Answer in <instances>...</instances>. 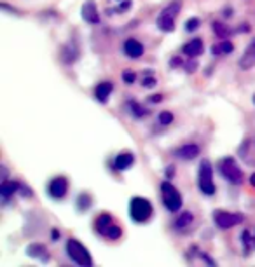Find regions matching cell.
<instances>
[{
	"label": "cell",
	"instance_id": "obj_27",
	"mask_svg": "<svg viewBox=\"0 0 255 267\" xmlns=\"http://www.w3.org/2000/svg\"><path fill=\"white\" fill-rule=\"evenodd\" d=\"M158 119H159V122L163 124V126H168V124L173 122V114L168 110H165V112H161V114L158 115Z\"/></svg>",
	"mask_w": 255,
	"mask_h": 267
},
{
	"label": "cell",
	"instance_id": "obj_37",
	"mask_svg": "<svg viewBox=\"0 0 255 267\" xmlns=\"http://www.w3.org/2000/svg\"><path fill=\"white\" fill-rule=\"evenodd\" d=\"M253 103H255V94H253Z\"/></svg>",
	"mask_w": 255,
	"mask_h": 267
},
{
	"label": "cell",
	"instance_id": "obj_19",
	"mask_svg": "<svg viewBox=\"0 0 255 267\" xmlns=\"http://www.w3.org/2000/svg\"><path fill=\"white\" fill-rule=\"evenodd\" d=\"M21 184H18V182H11V180H4L2 185H0V194H2L4 199H9L11 196H13L14 192L20 189Z\"/></svg>",
	"mask_w": 255,
	"mask_h": 267
},
{
	"label": "cell",
	"instance_id": "obj_7",
	"mask_svg": "<svg viewBox=\"0 0 255 267\" xmlns=\"http://www.w3.org/2000/svg\"><path fill=\"white\" fill-rule=\"evenodd\" d=\"M213 220L220 229H231V227H234V225L241 224L243 215L231 213V211H224V210H217L213 213Z\"/></svg>",
	"mask_w": 255,
	"mask_h": 267
},
{
	"label": "cell",
	"instance_id": "obj_36",
	"mask_svg": "<svg viewBox=\"0 0 255 267\" xmlns=\"http://www.w3.org/2000/svg\"><path fill=\"white\" fill-rule=\"evenodd\" d=\"M250 184H252V185H253V187H255V173L252 175V178H250Z\"/></svg>",
	"mask_w": 255,
	"mask_h": 267
},
{
	"label": "cell",
	"instance_id": "obj_10",
	"mask_svg": "<svg viewBox=\"0 0 255 267\" xmlns=\"http://www.w3.org/2000/svg\"><path fill=\"white\" fill-rule=\"evenodd\" d=\"M199 152H201L199 145H196V144H185V145H182V147L175 149L173 154H175L177 157H180V159L191 161V159H194V157H198Z\"/></svg>",
	"mask_w": 255,
	"mask_h": 267
},
{
	"label": "cell",
	"instance_id": "obj_29",
	"mask_svg": "<svg viewBox=\"0 0 255 267\" xmlns=\"http://www.w3.org/2000/svg\"><path fill=\"white\" fill-rule=\"evenodd\" d=\"M142 84H144L145 87H154L156 86L154 75H151V72H145V77L142 79Z\"/></svg>",
	"mask_w": 255,
	"mask_h": 267
},
{
	"label": "cell",
	"instance_id": "obj_31",
	"mask_svg": "<svg viewBox=\"0 0 255 267\" xmlns=\"http://www.w3.org/2000/svg\"><path fill=\"white\" fill-rule=\"evenodd\" d=\"M147 101H149V103H161V101H163V94H154V96H149L147 98Z\"/></svg>",
	"mask_w": 255,
	"mask_h": 267
},
{
	"label": "cell",
	"instance_id": "obj_35",
	"mask_svg": "<svg viewBox=\"0 0 255 267\" xmlns=\"http://www.w3.org/2000/svg\"><path fill=\"white\" fill-rule=\"evenodd\" d=\"M51 237H53V239H54V241H56V239H58V237H60V232H58V230H56V229H53V230H51Z\"/></svg>",
	"mask_w": 255,
	"mask_h": 267
},
{
	"label": "cell",
	"instance_id": "obj_8",
	"mask_svg": "<svg viewBox=\"0 0 255 267\" xmlns=\"http://www.w3.org/2000/svg\"><path fill=\"white\" fill-rule=\"evenodd\" d=\"M68 192V180L65 177H56L51 180L49 184V194L54 197V199H61L65 197Z\"/></svg>",
	"mask_w": 255,
	"mask_h": 267
},
{
	"label": "cell",
	"instance_id": "obj_17",
	"mask_svg": "<svg viewBox=\"0 0 255 267\" xmlns=\"http://www.w3.org/2000/svg\"><path fill=\"white\" fill-rule=\"evenodd\" d=\"M112 225H114V222H112V217L108 213L100 215V217L96 218V222H94V227H96V230L101 236H107L108 229H110Z\"/></svg>",
	"mask_w": 255,
	"mask_h": 267
},
{
	"label": "cell",
	"instance_id": "obj_30",
	"mask_svg": "<svg viewBox=\"0 0 255 267\" xmlns=\"http://www.w3.org/2000/svg\"><path fill=\"white\" fill-rule=\"evenodd\" d=\"M135 79H137V74H135L133 70H124V72H122V80H124V82L133 84Z\"/></svg>",
	"mask_w": 255,
	"mask_h": 267
},
{
	"label": "cell",
	"instance_id": "obj_5",
	"mask_svg": "<svg viewBox=\"0 0 255 267\" xmlns=\"http://www.w3.org/2000/svg\"><path fill=\"white\" fill-rule=\"evenodd\" d=\"M161 196L163 203H165L166 210L171 213H177L182 208V196L180 192L175 189V185H171L170 182H163L161 184Z\"/></svg>",
	"mask_w": 255,
	"mask_h": 267
},
{
	"label": "cell",
	"instance_id": "obj_26",
	"mask_svg": "<svg viewBox=\"0 0 255 267\" xmlns=\"http://www.w3.org/2000/svg\"><path fill=\"white\" fill-rule=\"evenodd\" d=\"M121 236H122V230H121V227L114 224L110 229H108V232H107V236H105V237H108V239H112V241H114V239H119V237H121Z\"/></svg>",
	"mask_w": 255,
	"mask_h": 267
},
{
	"label": "cell",
	"instance_id": "obj_25",
	"mask_svg": "<svg viewBox=\"0 0 255 267\" xmlns=\"http://www.w3.org/2000/svg\"><path fill=\"white\" fill-rule=\"evenodd\" d=\"M130 108H131V112H133V115L138 117V119L147 114V110H145L144 107H140V105H138L137 101H131V103H130Z\"/></svg>",
	"mask_w": 255,
	"mask_h": 267
},
{
	"label": "cell",
	"instance_id": "obj_2",
	"mask_svg": "<svg viewBox=\"0 0 255 267\" xmlns=\"http://www.w3.org/2000/svg\"><path fill=\"white\" fill-rule=\"evenodd\" d=\"M154 210H152V204L149 203L145 197H133L130 203V215L135 222L138 224H144L149 218L152 217Z\"/></svg>",
	"mask_w": 255,
	"mask_h": 267
},
{
	"label": "cell",
	"instance_id": "obj_23",
	"mask_svg": "<svg viewBox=\"0 0 255 267\" xmlns=\"http://www.w3.org/2000/svg\"><path fill=\"white\" fill-rule=\"evenodd\" d=\"M213 30H215V34H217V37H220V39H227L231 34H234V32H231V28H229L227 25L220 23V21H215Z\"/></svg>",
	"mask_w": 255,
	"mask_h": 267
},
{
	"label": "cell",
	"instance_id": "obj_21",
	"mask_svg": "<svg viewBox=\"0 0 255 267\" xmlns=\"http://www.w3.org/2000/svg\"><path fill=\"white\" fill-rule=\"evenodd\" d=\"M191 224H192V213L191 211H182V213L178 215L177 220H175V227L177 229H185V227H189Z\"/></svg>",
	"mask_w": 255,
	"mask_h": 267
},
{
	"label": "cell",
	"instance_id": "obj_13",
	"mask_svg": "<svg viewBox=\"0 0 255 267\" xmlns=\"http://www.w3.org/2000/svg\"><path fill=\"white\" fill-rule=\"evenodd\" d=\"M124 53L130 58H140L144 54V44L137 39H128L124 42Z\"/></svg>",
	"mask_w": 255,
	"mask_h": 267
},
{
	"label": "cell",
	"instance_id": "obj_4",
	"mask_svg": "<svg viewBox=\"0 0 255 267\" xmlns=\"http://www.w3.org/2000/svg\"><path fill=\"white\" fill-rule=\"evenodd\" d=\"M180 7H182L180 0H173L171 4H168V7H165V9L159 13V16H158L159 30H163V32L175 30V18L180 13Z\"/></svg>",
	"mask_w": 255,
	"mask_h": 267
},
{
	"label": "cell",
	"instance_id": "obj_6",
	"mask_svg": "<svg viewBox=\"0 0 255 267\" xmlns=\"http://www.w3.org/2000/svg\"><path fill=\"white\" fill-rule=\"evenodd\" d=\"M199 189H201L203 194L206 196H213L215 194V184H213V171H212V164H210L208 159H203L201 164H199Z\"/></svg>",
	"mask_w": 255,
	"mask_h": 267
},
{
	"label": "cell",
	"instance_id": "obj_22",
	"mask_svg": "<svg viewBox=\"0 0 255 267\" xmlns=\"http://www.w3.org/2000/svg\"><path fill=\"white\" fill-rule=\"evenodd\" d=\"M243 244H245V251L248 253L250 250L255 248V229L253 230H245L243 232Z\"/></svg>",
	"mask_w": 255,
	"mask_h": 267
},
{
	"label": "cell",
	"instance_id": "obj_28",
	"mask_svg": "<svg viewBox=\"0 0 255 267\" xmlns=\"http://www.w3.org/2000/svg\"><path fill=\"white\" fill-rule=\"evenodd\" d=\"M199 25H201V20H199V18H191V20L185 23V30L196 32V28H199Z\"/></svg>",
	"mask_w": 255,
	"mask_h": 267
},
{
	"label": "cell",
	"instance_id": "obj_15",
	"mask_svg": "<svg viewBox=\"0 0 255 267\" xmlns=\"http://www.w3.org/2000/svg\"><path fill=\"white\" fill-rule=\"evenodd\" d=\"M133 161H135V156L131 154L130 151H124V152H121L117 157H115V161H114V168L117 171H124L128 170V168L133 164Z\"/></svg>",
	"mask_w": 255,
	"mask_h": 267
},
{
	"label": "cell",
	"instance_id": "obj_18",
	"mask_svg": "<svg viewBox=\"0 0 255 267\" xmlns=\"http://www.w3.org/2000/svg\"><path fill=\"white\" fill-rule=\"evenodd\" d=\"M77 56H79V49H77V46H74V44H67L63 53H61V60H63V63H74V61L77 60Z\"/></svg>",
	"mask_w": 255,
	"mask_h": 267
},
{
	"label": "cell",
	"instance_id": "obj_20",
	"mask_svg": "<svg viewBox=\"0 0 255 267\" xmlns=\"http://www.w3.org/2000/svg\"><path fill=\"white\" fill-rule=\"evenodd\" d=\"M234 51V46H232V42H229V40H222V42L215 44V46L212 47V53L215 54V56H218V54H229Z\"/></svg>",
	"mask_w": 255,
	"mask_h": 267
},
{
	"label": "cell",
	"instance_id": "obj_3",
	"mask_svg": "<svg viewBox=\"0 0 255 267\" xmlns=\"http://www.w3.org/2000/svg\"><path fill=\"white\" fill-rule=\"evenodd\" d=\"M67 253H68V257L75 262V264L84 265V267L93 265V258H91L89 251H87V248L81 243V241L68 239L67 241Z\"/></svg>",
	"mask_w": 255,
	"mask_h": 267
},
{
	"label": "cell",
	"instance_id": "obj_12",
	"mask_svg": "<svg viewBox=\"0 0 255 267\" xmlns=\"http://www.w3.org/2000/svg\"><path fill=\"white\" fill-rule=\"evenodd\" d=\"M239 67H241L243 70H250L252 67H255V39L250 42V46L246 47L243 58L239 60Z\"/></svg>",
	"mask_w": 255,
	"mask_h": 267
},
{
	"label": "cell",
	"instance_id": "obj_16",
	"mask_svg": "<svg viewBox=\"0 0 255 267\" xmlns=\"http://www.w3.org/2000/svg\"><path fill=\"white\" fill-rule=\"evenodd\" d=\"M27 253L34 258H41L44 262L49 260V251H47V248L44 246V244H39V243L30 244V246L27 248Z\"/></svg>",
	"mask_w": 255,
	"mask_h": 267
},
{
	"label": "cell",
	"instance_id": "obj_1",
	"mask_svg": "<svg viewBox=\"0 0 255 267\" xmlns=\"http://www.w3.org/2000/svg\"><path fill=\"white\" fill-rule=\"evenodd\" d=\"M218 171H220L222 177L231 182V184L239 185L243 182V170L239 168V164L236 163L234 157L227 156L218 161Z\"/></svg>",
	"mask_w": 255,
	"mask_h": 267
},
{
	"label": "cell",
	"instance_id": "obj_32",
	"mask_svg": "<svg viewBox=\"0 0 255 267\" xmlns=\"http://www.w3.org/2000/svg\"><path fill=\"white\" fill-rule=\"evenodd\" d=\"M196 67H198V63H196V60H191V63L187 65V72H192Z\"/></svg>",
	"mask_w": 255,
	"mask_h": 267
},
{
	"label": "cell",
	"instance_id": "obj_9",
	"mask_svg": "<svg viewBox=\"0 0 255 267\" xmlns=\"http://www.w3.org/2000/svg\"><path fill=\"white\" fill-rule=\"evenodd\" d=\"M81 14L87 23H91V25L100 23V14H98V7H96V4H94V0H86V2L82 4Z\"/></svg>",
	"mask_w": 255,
	"mask_h": 267
},
{
	"label": "cell",
	"instance_id": "obj_24",
	"mask_svg": "<svg viewBox=\"0 0 255 267\" xmlns=\"http://www.w3.org/2000/svg\"><path fill=\"white\" fill-rule=\"evenodd\" d=\"M91 206V196L89 194H81L77 201V208L79 210H87Z\"/></svg>",
	"mask_w": 255,
	"mask_h": 267
},
{
	"label": "cell",
	"instance_id": "obj_33",
	"mask_svg": "<svg viewBox=\"0 0 255 267\" xmlns=\"http://www.w3.org/2000/svg\"><path fill=\"white\" fill-rule=\"evenodd\" d=\"M175 166H168V168H166V177H168V178H171V177H173V175H175Z\"/></svg>",
	"mask_w": 255,
	"mask_h": 267
},
{
	"label": "cell",
	"instance_id": "obj_14",
	"mask_svg": "<svg viewBox=\"0 0 255 267\" xmlns=\"http://www.w3.org/2000/svg\"><path fill=\"white\" fill-rule=\"evenodd\" d=\"M112 91H114V84L101 82V84H98L96 89H94V96H96V100L100 101V103H107V100L112 94Z\"/></svg>",
	"mask_w": 255,
	"mask_h": 267
},
{
	"label": "cell",
	"instance_id": "obj_34",
	"mask_svg": "<svg viewBox=\"0 0 255 267\" xmlns=\"http://www.w3.org/2000/svg\"><path fill=\"white\" fill-rule=\"evenodd\" d=\"M178 65H184V61H182L180 58H173V61H171V67H178Z\"/></svg>",
	"mask_w": 255,
	"mask_h": 267
},
{
	"label": "cell",
	"instance_id": "obj_11",
	"mask_svg": "<svg viewBox=\"0 0 255 267\" xmlns=\"http://www.w3.org/2000/svg\"><path fill=\"white\" fill-rule=\"evenodd\" d=\"M203 51H205L203 40L201 39H192V40H189V42L185 44L184 49H182V53H184L185 56H189V58H196V56H199V54H203Z\"/></svg>",
	"mask_w": 255,
	"mask_h": 267
}]
</instances>
